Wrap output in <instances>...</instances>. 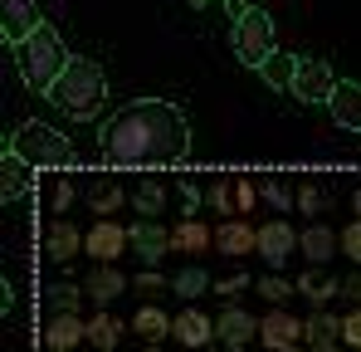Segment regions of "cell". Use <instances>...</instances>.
<instances>
[{
    "label": "cell",
    "instance_id": "obj_15",
    "mask_svg": "<svg viewBox=\"0 0 361 352\" xmlns=\"http://www.w3.org/2000/svg\"><path fill=\"white\" fill-rule=\"evenodd\" d=\"M298 250V230L288 225V221H269V225H259V254L279 269L288 254Z\"/></svg>",
    "mask_w": 361,
    "mask_h": 352
},
{
    "label": "cell",
    "instance_id": "obj_41",
    "mask_svg": "<svg viewBox=\"0 0 361 352\" xmlns=\"http://www.w3.org/2000/svg\"><path fill=\"white\" fill-rule=\"evenodd\" d=\"M342 293H347L352 303H361V269H357V274H347V279H342Z\"/></svg>",
    "mask_w": 361,
    "mask_h": 352
},
{
    "label": "cell",
    "instance_id": "obj_8",
    "mask_svg": "<svg viewBox=\"0 0 361 352\" xmlns=\"http://www.w3.org/2000/svg\"><path fill=\"white\" fill-rule=\"evenodd\" d=\"M259 343L269 352H298L302 343H307V323L293 318L288 308H274V313L259 323Z\"/></svg>",
    "mask_w": 361,
    "mask_h": 352
},
{
    "label": "cell",
    "instance_id": "obj_31",
    "mask_svg": "<svg viewBox=\"0 0 361 352\" xmlns=\"http://www.w3.org/2000/svg\"><path fill=\"white\" fill-rule=\"evenodd\" d=\"M259 196H264L274 211H288V206H298V191H293V186H283V181H274V176H264V181H259Z\"/></svg>",
    "mask_w": 361,
    "mask_h": 352
},
{
    "label": "cell",
    "instance_id": "obj_30",
    "mask_svg": "<svg viewBox=\"0 0 361 352\" xmlns=\"http://www.w3.org/2000/svg\"><path fill=\"white\" fill-rule=\"evenodd\" d=\"M298 293H307V298L322 308V303H332V298L342 293V279H312V269H307V274L298 279Z\"/></svg>",
    "mask_w": 361,
    "mask_h": 352
},
{
    "label": "cell",
    "instance_id": "obj_13",
    "mask_svg": "<svg viewBox=\"0 0 361 352\" xmlns=\"http://www.w3.org/2000/svg\"><path fill=\"white\" fill-rule=\"evenodd\" d=\"M78 343H88V318H78V313H49L44 348L49 352H73Z\"/></svg>",
    "mask_w": 361,
    "mask_h": 352
},
{
    "label": "cell",
    "instance_id": "obj_42",
    "mask_svg": "<svg viewBox=\"0 0 361 352\" xmlns=\"http://www.w3.org/2000/svg\"><path fill=\"white\" fill-rule=\"evenodd\" d=\"M180 196H185V206H190V211H195V206H200V201H205V196H200V191H195V186H190V181H185V186H180Z\"/></svg>",
    "mask_w": 361,
    "mask_h": 352
},
{
    "label": "cell",
    "instance_id": "obj_38",
    "mask_svg": "<svg viewBox=\"0 0 361 352\" xmlns=\"http://www.w3.org/2000/svg\"><path fill=\"white\" fill-rule=\"evenodd\" d=\"M240 289H249V274H240V269H235L230 279H220V284H215V293H225L230 303H235V293H240Z\"/></svg>",
    "mask_w": 361,
    "mask_h": 352
},
{
    "label": "cell",
    "instance_id": "obj_6",
    "mask_svg": "<svg viewBox=\"0 0 361 352\" xmlns=\"http://www.w3.org/2000/svg\"><path fill=\"white\" fill-rule=\"evenodd\" d=\"M122 250H132V235H127V225H118L113 216H98V221L83 230V254H88L93 264H118Z\"/></svg>",
    "mask_w": 361,
    "mask_h": 352
},
{
    "label": "cell",
    "instance_id": "obj_14",
    "mask_svg": "<svg viewBox=\"0 0 361 352\" xmlns=\"http://www.w3.org/2000/svg\"><path fill=\"white\" fill-rule=\"evenodd\" d=\"M171 338H176L180 348L195 352V348H205L210 338H220V333H215V318H210V313H200V308L190 303L185 313H176V328H171Z\"/></svg>",
    "mask_w": 361,
    "mask_h": 352
},
{
    "label": "cell",
    "instance_id": "obj_5",
    "mask_svg": "<svg viewBox=\"0 0 361 352\" xmlns=\"http://www.w3.org/2000/svg\"><path fill=\"white\" fill-rule=\"evenodd\" d=\"M230 40H235V54H240L249 69H259L269 54H279V49H274V15L259 10V5H244L240 15H235Z\"/></svg>",
    "mask_w": 361,
    "mask_h": 352
},
{
    "label": "cell",
    "instance_id": "obj_9",
    "mask_svg": "<svg viewBox=\"0 0 361 352\" xmlns=\"http://www.w3.org/2000/svg\"><path fill=\"white\" fill-rule=\"evenodd\" d=\"M39 0H0V30L10 45H25L35 30H39Z\"/></svg>",
    "mask_w": 361,
    "mask_h": 352
},
{
    "label": "cell",
    "instance_id": "obj_45",
    "mask_svg": "<svg viewBox=\"0 0 361 352\" xmlns=\"http://www.w3.org/2000/svg\"><path fill=\"white\" fill-rule=\"evenodd\" d=\"M347 352H361V348H347Z\"/></svg>",
    "mask_w": 361,
    "mask_h": 352
},
{
    "label": "cell",
    "instance_id": "obj_28",
    "mask_svg": "<svg viewBox=\"0 0 361 352\" xmlns=\"http://www.w3.org/2000/svg\"><path fill=\"white\" fill-rule=\"evenodd\" d=\"M171 289H176L185 303H195V298H205V293L215 289V284H210V274H205L200 264H185L180 274H171Z\"/></svg>",
    "mask_w": 361,
    "mask_h": 352
},
{
    "label": "cell",
    "instance_id": "obj_39",
    "mask_svg": "<svg viewBox=\"0 0 361 352\" xmlns=\"http://www.w3.org/2000/svg\"><path fill=\"white\" fill-rule=\"evenodd\" d=\"M298 211H307V216H312V211H322V196H317L312 186H298Z\"/></svg>",
    "mask_w": 361,
    "mask_h": 352
},
{
    "label": "cell",
    "instance_id": "obj_16",
    "mask_svg": "<svg viewBox=\"0 0 361 352\" xmlns=\"http://www.w3.org/2000/svg\"><path fill=\"white\" fill-rule=\"evenodd\" d=\"M83 289H88V298H93L98 308H108V303L127 289V274H122L118 264H93V269L83 274Z\"/></svg>",
    "mask_w": 361,
    "mask_h": 352
},
{
    "label": "cell",
    "instance_id": "obj_40",
    "mask_svg": "<svg viewBox=\"0 0 361 352\" xmlns=\"http://www.w3.org/2000/svg\"><path fill=\"white\" fill-rule=\"evenodd\" d=\"M68 206H73V186H68V181H59V186H54V216H63Z\"/></svg>",
    "mask_w": 361,
    "mask_h": 352
},
{
    "label": "cell",
    "instance_id": "obj_3",
    "mask_svg": "<svg viewBox=\"0 0 361 352\" xmlns=\"http://www.w3.org/2000/svg\"><path fill=\"white\" fill-rule=\"evenodd\" d=\"M15 59H20V74L35 93H49L59 83V74L68 69V54H63V40L54 35V25H39L25 45H15Z\"/></svg>",
    "mask_w": 361,
    "mask_h": 352
},
{
    "label": "cell",
    "instance_id": "obj_17",
    "mask_svg": "<svg viewBox=\"0 0 361 352\" xmlns=\"http://www.w3.org/2000/svg\"><path fill=\"white\" fill-rule=\"evenodd\" d=\"M307 348H312V352L347 348V343H342V318L327 313V308H312V318H307Z\"/></svg>",
    "mask_w": 361,
    "mask_h": 352
},
{
    "label": "cell",
    "instance_id": "obj_29",
    "mask_svg": "<svg viewBox=\"0 0 361 352\" xmlns=\"http://www.w3.org/2000/svg\"><path fill=\"white\" fill-rule=\"evenodd\" d=\"M44 298H49V313H78V303L88 298V289L83 284H54Z\"/></svg>",
    "mask_w": 361,
    "mask_h": 352
},
{
    "label": "cell",
    "instance_id": "obj_25",
    "mask_svg": "<svg viewBox=\"0 0 361 352\" xmlns=\"http://www.w3.org/2000/svg\"><path fill=\"white\" fill-rule=\"evenodd\" d=\"M122 333H127V328H122V318H113L108 308H98V313L88 318V343H93L98 352H118Z\"/></svg>",
    "mask_w": 361,
    "mask_h": 352
},
{
    "label": "cell",
    "instance_id": "obj_23",
    "mask_svg": "<svg viewBox=\"0 0 361 352\" xmlns=\"http://www.w3.org/2000/svg\"><path fill=\"white\" fill-rule=\"evenodd\" d=\"M30 162L25 157H15V152H5V162H0V196L5 201H20L25 191H30Z\"/></svg>",
    "mask_w": 361,
    "mask_h": 352
},
{
    "label": "cell",
    "instance_id": "obj_24",
    "mask_svg": "<svg viewBox=\"0 0 361 352\" xmlns=\"http://www.w3.org/2000/svg\"><path fill=\"white\" fill-rule=\"evenodd\" d=\"M171 328H176V318H166L157 303H147V308H137V318H132V333L137 338H147L152 348L161 343V338H171Z\"/></svg>",
    "mask_w": 361,
    "mask_h": 352
},
{
    "label": "cell",
    "instance_id": "obj_37",
    "mask_svg": "<svg viewBox=\"0 0 361 352\" xmlns=\"http://www.w3.org/2000/svg\"><path fill=\"white\" fill-rule=\"evenodd\" d=\"M342 343H347V348H361V308H352V313L342 318Z\"/></svg>",
    "mask_w": 361,
    "mask_h": 352
},
{
    "label": "cell",
    "instance_id": "obj_18",
    "mask_svg": "<svg viewBox=\"0 0 361 352\" xmlns=\"http://www.w3.org/2000/svg\"><path fill=\"white\" fill-rule=\"evenodd\" d=\"M327 108H332V122L337 127H347V132H361V83H337V93L327 98Z\"/></svg>",
    "mask_w": 361,
    "mask_h": 352
},
{
    "label": "cell",
    "instance_id": "obj_36",
    "mask_svg": "<svg viewBox=\"0 0 361 352\" xmlns=\"http://www.w3.org/2000/svg\"><path fill=\"white\" fill-rule=\"evenodd\" d=\"M342 254H352V264H361V221L342 230Z\"/></svg>",
    "mask_w": 361,
    "mask_h": 352
},
{
    "label": "cell",
    "instance_id": "obj_12",
    "mask_svg": "<svg viewBox=\"0 0 361 352\" xmlns=\"http://www.w3.org/2000/svg\"><path fill=\"white\" fill-rule=\"evenodd\" d=\"M215 250L220 254H230V259H244V254H259V230L240 221V216H230L225 225H215Z\"/></svg>",
    "mask_w": 361,
    "mask_h": 352
},
{
    "label": "cell",
    "instance_id": "obj_10",
    "mask_svg": "<svg viewBox=\"0 0 361 352\" xmlns=\"http://www.w3.org/2000/svg\"><path fill=\"white\" fill-rule=\"evenodd\" d=\"M127 235H132V254H137V259H147V264H157L161 254H171V230H166L161 221L137 216V221L127 225Z\"/></svg>",
    "mask_w": 361,
    "mask_h": 352
},
{
    "label": "cell",
    "instance_id": "obj_2",
    "mask_svg": "<svg viewBox=\"0 0 361 352\" xmlns=\"http://www.w3.org/2000/svg\"><path fill=\"white\" fill-rule=\"evenodd\" d=\"M103 98H108V78H103V69H98L93 59H68L59 83L49 88V103H54L63 117H78V122L98 113Z\"/></svg>",
    "mask_w": 361,
    "mask_h": 352
},
{
    "label": "cell",
    "instance_id": "obj_21",
    "mask_svg": "<svg viewBox=\"0 0 361 352\" xmlns=\"http://www.w3.org/2000/svg\"><path fill=\"white\" fill-rule=\"evenodd\" d=\"M44 250H49V259H59V264H68L78 250H83V235H78V225L73 221H54L49 230H44Z\"/></svg>",
    "mask_w": 361,
    "mask_h": 352
},
{
    "label": "cell",
    "instance_id": "obj_35",
    "mask_svg": "<svg viewBox=\"0 0 361 352\" xmlns=\"http://www.w3.org/2000/svg\"><path fill=\"white\" fill-rule=\"evenodd\" d=\"M132 284H137L142 293H161V289H166V279H161V269H157V264H147V269H142Z\"/></svg>",
    "mask_w": 361,
    "mask_h": 352
},
{
    "label": "cell",
    "instance_id": "obj_32",
    "mask_svg": "<svg viewBox=\"0 0 361 352\" xmlns=\"http://www.w3.org/2000/svg\"><path fill=\"white\" fill-rule=\"evenodd\" d=\"M259 293H264L274 308H283V303L298 293V284H288V279H279V274H264V279H259Z\"/></svg>",
    "mask_w": 361,
    "mask_h": 352
},
{
    "label": "cell",
    "instance_id": "obj_26",
    "mask_svg": "<svg viewBox=\"0 0 361 352\" xmlns=\"http://www.w3.org/2000/svg\"><path fill=\"white\" fill-rule=\"evenodd\" d=\"M298 59L302 54H269L264 64H259V74H264V83L269 88H293V78H298Z\"/></svg>",
    "mask_w": 361,
    "mask_h": 352
},
{
    "label": "cell",
    "instance_id": "obj_11",
    "mask_svg": "<svg viewBox=\"0 0 361 352\" xmlns=\"http://www.w3.org/2000/svg\"><path fill=\"white\" fill-rule=\"evenodd\" d=\"M259 323H264V318H254V313H244V308L230 303V308L215 318V333H220V343H225L230 352H240V348H249V343L259 338Z\"/></svg>",
    "mask_w": 361,
    "mask_h": 352
},
{
    "label": "cell",
    "instance_id": "obj_33",
    "mask_svg": "<svg viewBox=\"0 0 361 352\" xmlns=\"http://www.w3.org/2000/svg\"><path fill=\"white\" fill-rule=\"evenodd\" d=\"M205 201L215 206V211H225V216H235V181L230 176H220L210 191H205Z\"/></svg>",
    "mask_w": 361,
    "mask_h": 352
},
{
    "label": "cell",
    "instance_id": "obj_27",
    "mask_svg": "<svg viewBox=\"0 0 361 352\" xmlns=\"http://www.w3.org/2000/svg\"><path fill=\"white\" fill-rule=\"evenodd\" d=\"M132 206H137V216H147V221H157L161 211H166V186L157 181V176H147L137 191H132Z\"/></svg>",
    "mask_w": 361,
    "mask_h": 352
},
{
    "label": "cell",
    "instance_id": "obj_19",
    "mask_svg": "<svg viewBox=\"0 0 361 352\" xmlns=\"http://www.w3.org/2000/svg\"><path fill=\"white\" fill-rule=\"evenodd\" d=\"M298 250L307 254V264H327L342 250V235L332 225H307V230H298Z\"/></svg>",
    "mask_w": 361,
    "mask_h": 352
},
{
    "label": "cell",
    "instance_id": "obj_22",
    "mask_svg": "<svg viewBox=\"0 0 361 352\" xmlns=\"http://www.w3.org/2000/svg\"><path fill=\"white\" fill-rule=\"evenodd\" d=\"M122 206H127V191H122L118 176H98V181L88 186V211H93V216H118Z\"/></svg>",
    "mask_w": 361,
    "mask_h": 352
},
{
    "label": "cell",
    "instance_id": "obj_4",
    "mask_svg": "<svg viewBox=\"0 0 361 352\" xmlns=\"http://www.w3.org/2000/svg\"><path fill=\"white\" fill-rule=\"evenodd\" d=\"M10 152L25 157L30 167H68L73 162V142L63 137L59 127H49V122H25L10 137Z\"/></svg>",
    "mask_w": 361,
    "mask_h": 352
},
{
    "label": "cell",
    "instance_id": "obj_43",
    "mask_svg": "<svg viewBox=\"0 0 361 352\" xmlns=\"http://www.w3.org/2000/svg\"><path fill=\"white\" fill-rule=\"evenodd\" d=\"M352 206H357V211H361V191H357V196H352Z\"/></svg>",
    "mask_w": 361,
    "mask_h": 352
},
{
    "label": "cell",
    "instance_id": "obj_44",
    "mask_svg": "<svg viewBox=\"0 0 361 352\" xmlns=\"http://www.w3.org/2000/svg\"><path fill=\"white\" fill-rule=\"evenodd\" d=\"M190 5H210V0H190Z\"/></svg>",
    "mask_w": 361,
    "mask_h": 352
},
{
    "label": "cell",
    "instance_id": "obj_34",
    "mask_svg": "<svg viewBox=\"0 0 361 352\" xmlns=\"http://www.w3.org/2000/svg\"><path fill=\"white\" fill-rule=\"evenodd\" d=\"M254 201H259V186H254V181H244V176H235V211L249 216V211H254Z\"/></svg>",
    "mask_w": 361,
    "mask_h": 352
},
{
    "label": "cell",
    "instance_id": "obj_20",
    "mask_svg": "<svg viewBox=\"0 0 361 352\" xmlns=\"http://www.w3.org/2000/svg\"><path fill=\"white\" fill-rule=\"evenodd\" d=\"M171 250L176 254H205V250H215V230L200 225L195 216H185L180 225H171Z\"/></svg>",
    "mask_w": 361,
    "mask_h": 352
},
{
    "label": "cell",
    "instance_id": "obj_1",
    "mask_svg": "<svg viewBox=\"0 0 361 352\" xmlns=\"http://www.w3.org/2000/svg\"><path fill=\"white\" fill-rule=\"evenodd\" d=\"M98 147H103V162H113V167H166V162L185 157L190 127H185V113L176 103L142 98L103 122Z\"/></svg>",
    "mask_w": 361,
    "mask_h": 352
},
{
    "label": "cell",
    "instance_id": "obj_7",
    "mask_svg": "<svg viewBox=\"0 0 361 352\" xmlns=\"http://www.w3.org/2000/svg\"><path fill=\"white\" fill-rule=\"evenodd\" d=\"M298 103H327L332 93H337V78H332V64L327 59H298V78H293V88H288Z\"/></svg>",
    "mask_w": 361,
    "mask_h": 352
}]
</instances>
